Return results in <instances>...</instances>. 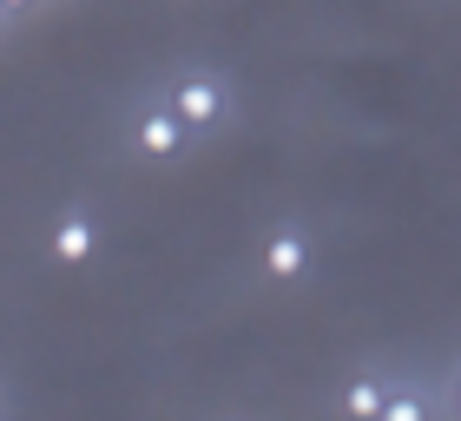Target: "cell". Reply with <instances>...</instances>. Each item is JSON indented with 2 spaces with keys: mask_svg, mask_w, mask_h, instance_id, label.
Masks as SVG:
<instances>
[{
  "mask_svg": "<svg viewBox=\"0 0 461 421\" xmlns=\"http://www.w3.org/2000/svg\"><path fill=\"white\" fill-rule=\"evenodd\" d=\"M165 105H172V119L185 125V132H204V125H218L230 112V93H224L218 73H185V79H172Z\"/></svg>",
  "mask_w": 461,
  "mask_h": 421,
  "instance_id": "1",
  "label": "cell"
},
{
  "mask_svg": "<svg viewBox=\"0 0 461 421\" xmlns=\"http://www.w3.org/2000/svg\"><path fill=\"white\" fill-rule=\"evenodd\" d=\"M185 139H192V132L172 119V105H165V99H145L139 112H132V145H139V158H178Z\"/></svg>",
  "mask_w": 461,
  "mask_h": 421,
  "instance_id": "2",
  "label": "cell"
},
{
  "mask_svg": "<svg viewBox=\"0 0 461 421\" xmlns=\"http://www.w3.org/2000/svg\"><path fill=\"white\" fill-rule=\"evenodd\" d=\"M310 264H317V244H310L303 224H277V230L264 237V277H270V283H297Z\"/></svg>",
  "mask_w": 461,
  "mask_h": 421,
  "instance_id": "3",
  "label": "cell"
},
{
  "mask_svg": "<svg viewBox=\"0 0 461 421\" xmlns=\"http://www.w3.org/2000/svg\"><path fill=\"white\" fill-rule=\"evenodd\" d=\"M93 250H99L93 210L86 204H67V210H59V224H53V257L59 264H93Z\"/></svg>",
  "mask_w": 461,
  "mask_h": 421,
  "instance_id": "4",
  "label": "cell"
},
{
  "mask_svg": "<svg viewBox=\"0 0 461 421\" xmlns=\"http://www.w3.org/2000/svg\"><path fill=\"white\" fill-rule=\"evenodd\" d=\"M383 395H389V382L375 369H356L349 382L337 389V408H343V421H375L383 415Z\"/></svg>",
  "mask_w": 461,
  "mask_h": 421,
  "instance_id": "5",
  "label": "cell"
},
{
  "mask_svg": "<svg viewBox=\"0 0 461 421\" xmlns=\"http://www.w3.org/2000/svg\"><path fill=\"white\" fill-rule=\"evenodd\" d=\"M375 421H435V408H429V395H422V389L389 382V395H383V415H375Z\"/></svg>",
  "mask_w": 461,
  "mask_h": 421,
  "instance_id": "6",
  "label": "cell"
},
{
  "mask_svg": "<svg viewBox=\"0 0 461 421\" xmlns=\"http://www.w3.org/2000/svg\"><path fill=\"white\" fill-rule=\"evenodd\" d=\"M448 415L461 421V369H455V382H448Z\"/></svg>",
  "mask_w": 461,
  "mask_h": 421,
  "instance_id": "7",
  "label": "cell"
},
{
  "mask_svg": "<svg viewBox=\"0 0 461 421\" xmlns=\"http://www.w3.org/2000/svg\"><path fill=\"white\" fill-rule=\"evenodd\" d=\"M7 20H14V13H7V7H0V27H7Z\"/></svg>",
  "mask_w": 461,
  "mask_h": 421,
  "instance_id": "8",
  "label": "cell"
}]
</instances>
